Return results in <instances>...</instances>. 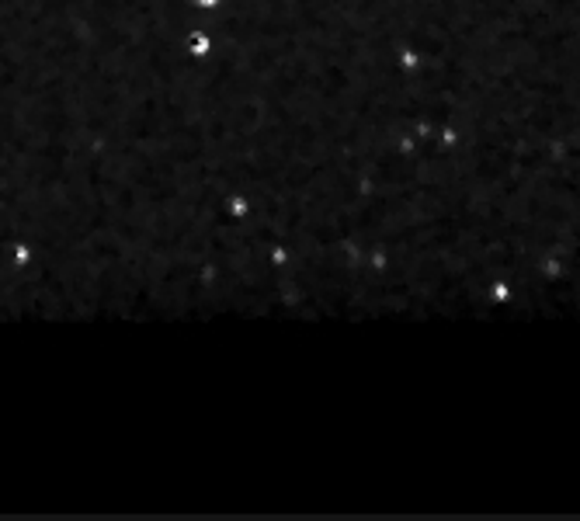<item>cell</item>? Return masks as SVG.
I'll list each match as a JSON object with an SVG mask.
<instances>
[]
</instances>
